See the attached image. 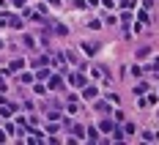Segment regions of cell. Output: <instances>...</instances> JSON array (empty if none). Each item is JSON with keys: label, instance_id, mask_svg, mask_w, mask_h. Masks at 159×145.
<instances>
[{"label": "cell", "instance_id": "8992f818", "mask_svg": "<svg viewBox=\"0 0 159 145\" xmlns=\"http://www.w3.org/2000/svg\"><path fill=\"white\" fill-rule=\"evenodd\" d=\"M148 90V85L145 82H140V85H134V96H140V93H145Z\"/></svg>", "mask_w": 159, "mask_h": 145}, {"label": "cell", "instance_id": "277c9868", "mask_svg": "<svg viewBox=\"0 0 159 145\" xmlns=\"http://www.w3.org/2000/svg\"><path fill=\"white\" fill-rule=\"evenodd\" d=\"M96 110H99L102 115H107V112H110V107H107V101H96Z\"/></svg>", "mask_w": 159, "mask_h": 145}, {"label": "cell", "instance_id": "6da1fadb", "mask_svg": "<svg viewBox=\"0 0 159 145\" xmlns=\"http://www.w3.org/2000/svg\"><path fill=\"white\" fill-rule=\"evenodd\" d=\"M61 85H63V80H61L58 74H49V77H47V88H52V90H58Z\"/></svg>", "mask_w": 159, "mask_h": 145}, {"label": "cell", "instance_id": "8fae6325", "mask_svg": "<svg viewBox=\"0 0 159 145\" xmlns=\"http://www.w3.org/2000/svg\"><path fill=\"white\" fill-rule=\"evenodd\" d=\"M19 80L25 82V85H30V82H33V74H22V77H19Z\"/></svg>", "mask_w": 159, "mask_h": 145}, {"label": "cell", "instance_id": "30bf717a", "mask_svg": "<svg viewBox=\"0 0 159 145\" xmlns=\"http://www.w3.org/2000/svg\"><path fill=\"white\" fill-rule=\"evenodd\" d=\"M137 19H140L137 25H145V22H148V14H145V11H140V14H137Z\"/></svg>", "mask_w": 159, "mask_h": 145}, {"label": "cell", "instance_id": "7a4b0ae2", "mask_svg": "<svg viewBox=\"0 0 159 145\" xmlns=\"http://www.w3.org/2000/svg\"><path fill=\"white\" fill-rule=\"evenodd\" d=\"M69 82H71L74 88H85V77H82V74H74V71L69 74Z\"/></svg>", "mask_w": 159, "mask_h": 145}, {"label": "cell", "instance_id": "3957f363", "mask_svg": "<svg viewBox=\"0 0 159 145\" xmlns=\"http://www.w3.org/2000/svg\"><path fill=\"white\" fill-rule=\"evenodd\" d=\"M69 129H71V134H74V137H80V140L85 137V129H82V126H77V123H69Z\"/></svg>", "mask_w": 159, "mask_h": 145}, {"label": "cell", "instance_id": "7c38bea8", "mask_svg": "<svg viewBox=\"0 0 159 145\" xmlns=\"http://www.w3.org/2000/svg\"><path fill=\"white\" fill-rule=\"evenodd\" d=\"M0 143H6V134H3V131H0Z\"/></svg>", "mask_w": 159, "mask_h": 145}, {"label": "cell", "instance_id": "5b68a950", "mask_svg": "<svg viewBox=\"0 0 159 145\" xmlns=\"http://www.w3.org/2000/svg\"><path fill=\"white\" fill-rule=\"evenodd\" d=\"M85 137H88L91 143H99V131H96V129H88V134H85Z\"/></svg>", "mask_w": 159, "mask_h": 145}, {"label": "cell", "instance_id": "52a82bcc", "mask_svg": "<svg viewBox=\"0 0 159 145\" xmlns=\"http://www.w3.org/2000/svg\"><path fill=\"white\" fill-rule=\"evenodd\" d=\"M82 96H85V99H96V88H85Z\"/></svg>", "mask_w": 159, "mask_h": 145}, {"label": "cell", "instance_id": "ba28073f", "mask_svg": "<svg viewBox=\"0 0 159 145\" xmlns=\"http://www.w3.org/2000/svg\"><path fill=\"white\" fill-rule=\"evenodd\" d=\"M99 129H102V131H112V123H110V121H102Z\"/></svg>", "mask_w": 159, "mask_h": 145}, {"label": "cell", "instance_id": "9c48e42d", "mask_svg": "<svg viewBox=\"0 0 159 145\" xmlns=\"http://www.w3.org/2000/svg\"><path fill=\"white\" fill-rule=\"evenodd\" d=\"M22 68V60H11V66H8V71H19Z\"/></svg>", "mask_w": 159, "mask_h": 145}]
</instances>
